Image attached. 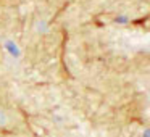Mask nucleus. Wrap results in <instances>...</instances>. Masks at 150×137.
I'll return each mask as SVG.
<instances>
[{"mask_svg":"<svg viewBox=\"0 0 150 137\" xmlns=\"http://www.w3.org/2000/svg\"><path fill=\"white\" fill-rule=\"evenodd\" d=\"M5 47H7V50L10 53H13V55H18V53H20V52H18V47L15 45L13 42H7V45H5Z\"/></svg>","mask_w":150,"mask_h":137,"instance_id":"1","label":"nucleus"}]
</instances>
